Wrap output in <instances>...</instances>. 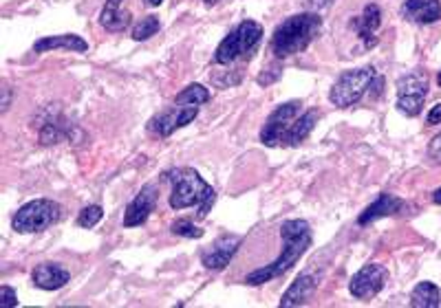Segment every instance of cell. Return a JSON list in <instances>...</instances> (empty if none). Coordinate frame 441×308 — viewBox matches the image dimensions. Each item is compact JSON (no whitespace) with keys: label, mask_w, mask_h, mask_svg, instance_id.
<instances>
[{"label":"cell","mask_w":441,"mask_h":308,"mask_svg":"<svg viewBox=\"0 0 441 308\" xmlns=\"http://www.w3.org/2000/svg\"><path fill=\"white\" fill-rule=\"evenodd\" d=\"M402 16L417 25H432L441 20V3L439 0H406L402 5Z\"/></svg>","instance_id":"15"},{"label":"cell","mask_w":441,"mask_h":308,"mask_svg":"<svg viewBox=\"0 0 441 308\" xmlns=\"http://www.w3.org/2000/svg\"><path fill=\"white\" fill-rule=\"evenodd\" d=\"M58 49H65V51H71V53H84V51H89V42L84 38H80V35H75V33H65V35L40 38L33 44L36 53H47V51H58Z\"/></svg>","instance_id":"16"},{"label":"cell","mask_w":441,"mask_h":308,"mask_svg":"<svg viewBox=\"0 0 441 308\" xmlns=\"http://www.w3.org/2000/svg\"><path fill=\"white\" fill-rule=\"evenodd\" d=\"M205 3H217V0H205Z\"/></svg>","instance_id":"38"},{"label":"cell","mask_w":441,"mask_h":308,"mask_svg":"<svg viewBox=\"0 0 441 308\" xmlns=\"http://www.w3.org/2000/svg\"><path fill=\"white\" fill-rule=\"evenodd\" d=\"M424 95H400L397 97V110L406 117H417L424 108Z\"/></svg>","instance_id":"25"},{"label":"cell","mask_w":441,"mask_h":308,"mask_svg":"<svg viewBox=\"0 0 441 308\" xmlns=\"http://www.w3.org/2000/svg\"><path fill=\"white\" fill-rule=\"evenodd\" d=\"M428 154H430V159H435L437 163H441V132L430 141V145H428Z\"/></svg>","instance_id":"30"},{"label":"cell","mask_w":441,"mask_h":308,"mask_svg":"<svg viewBox=\"0 0 441 308\" xmlns=\"http://www.w3.org/2000/svg\"><path fill=\"white\" fill-rule=\"evenodd\" d=\"M263 38V27L256 20H243L239 25L229 31L223 42L219 44V49L214 53V64L221 66H229L236 60H245L254 53V49L258 47V42Z\"/></svg>","instance_id":"3"},{"label":"cell","mask_w":441,"mask_h":308,"mask_svg":"<svg viewBox=\"0 0 441 308\" xmlns=\"http://www.w3.org/2000/svg\"><path fill=\"white\" fill-rule=\"evenodd\" d=\"M413 308H439L441 306V291L432 282H419L410 293Z\"/></svg>","instance_id":"20"},{"label":"cell","mask_w":441,"mask_h":308,"mask_svg":"<svg viewBox=\"0 0 441 308\" xmlns=\"http://www.w3.org/2000/svg\"><path fill=\"white\" fill-rule=\"evenodd\" d=\"M373 79H375L373 66H362V69L344 71L331 86V93H329L331 104L338 108H349L353 104H358L364 97V93L369 91Z\"/></svg>","instance_id":"6"},{"label":"cell","mask_w":441,"mask_h":308,"mask_svg":"<svg viewBox=\"0 0 441 308\" xmlns=\"http://www.w3.org/2000/svg\"><path fill=\"white\" fill-rule=\"evenodd\" d=\"M432 203H435V205H441V187L435 189V194H432Z\"/></svg>","instance_id":"35"},{"label":"cell","mask_w":441,"mask_h":308,"mask_svg":"<svg viewBox=\"0 0 441 308\" xmlns=\"http://www.w3.org/2000/svg\"><path fill=\"white\" fill-rule=\"evenodd\" d=\"M9 104H11V88H9V84H3V113H7L9 110Z\"/></svg>","instance_id":"34"},{"label":"cell","mask_w":441,"mask_h":308,"mask_svg":"<svg viewBox=\"0 0 441 308\" xmlns=\"http://www.w3.org/2000/svg\"><path fill=\"white\" fill-rule=\"evenodd\" d=\"M104 218V209L99 205H89V207H84L77 216V225L82 229H93L99 220Z\"/></svg>","instance_id":"26"},{"label":"cell","mask_w":441,"mask_h":308,"mask_svg":"<svg viewBox=\"0 0 441 308\" xmlns=\"http://www.w3.org/2000/svg\"><path fill=\"white\" fill-rule=\"evenodd\" d=\"M318 117H320L318 110H307L305 115H298L296 119H293V123L287 128L285 135H283L281 145H285V148H296V145H300L311 135V130L316 128Z\"/></svg>","instance_id":"17"},{"label":"cell","mask_w":441,"mask_h":308,"mask_svg":"<svg viewBox=\"0 0 441 308\" xmlns=\"http://www.w3.org/2000/svg\"><path fill=\"white\" fill-rule=\"evenodd\" d=\"M380 22H382V11H380V7H377V5H366L362 16L353 22L366 47H375V44H377L375 31H377V27H380Z\"/></svg>","instance_id":"18"},{"label":"cell","mask_w":441,"mask_h":308,"mask_svg":"<svg viewBox=\"0 0 441 308\" xmlns=\"http://www.w3.org/2000/svg\"><path fill=\"white\" fill-rule=\"evenodd\" d=\"M406 209V203L402 201V198H397L388 192L380 194L377 196V201L371 203L358 218V225L364 227L369 223H375V220H380V218H386V216H397V214H402Z\"/></svg>","instance_id":"12"},{"label":"cell","mask_w":441,"mask_h":308,"mask_svg":"<svg viewBox=\"0 0 441 308\" xmlns=\"http://www.w3.org/2000/svg\"><path fill=\"white\" fill-rule=\"evenodd\" d=\"M318 289V277L311 273H303L291 282V286L285 291L281 299V308H293V306H303L309 302V297L316 293Z\"/></svg>","instance_id":"14"},{"label":"cell","mask_w":441,"mask_h":308,"mask_svg":"<svg viewBox=\"0 0 441 308\" xmlns=\"http://www.w3.org/2000/svg\"><path fill=\"white\" fill-rule=\"evenodd\" d=\"M69 135L67 126L62 123V117H53V119H47L40 128V143L42 145H51V143H60Z\"/></svg>","instance_id":"22"},{"label":"cell","mask_w":441,"mask_h":308,"mask_svg":"<svg viewBox=\"0 0 441 308\" xmlns=\"http://www.w3.org/2000/svg\"><path fill=\"white\" fill-rule=\"evenodd\" d=\"M175 101H177V106H201V104L209 101V91L203 84H190L177 95Z\"/></svg>","instance_id":"23"},{"label":"cell","mask_w":441,"mask_h":308,"mask_svg":"<svg viewBox=\"0 0 441 308\" xmlns=\"http://www.w3.org/2000/svg\"><path fill=\"white\" fill-rule=\"evenodd\" d=\"M241 242H243V238L236 236V233H223V236H219L212 242V247L205 249L201 253L203 267L209 269V271H223L227 264H229V260L234 258V253L239 251Z\"/></svg>","instance_id":"9"},{"label":"cell","mask_w":441,"mask_h":308,"mask_svg":"<svg viewBox=\"0 0 441 308\" xmlns=\"http://www.w3.org/2000/svg\"><path fill=\"white\" fill-rule=\"evenodd\" d=\"M170 229L175 236H181V238H203V229H199L192 220H187V218L175 220Z\"/></svg>","instance_id":"27"},{"label":"cell","mask_w":441,"mask_h":308,"mask_svg":"<svg viewBox=\"0 0 441 308\" xmlns=\"http://www.w3.org/2000/svg\"><path fill=\"white\" fill-rule=\"evenodd\" d=\"M386 282H388L386 267H382V264H377V262H371V264H364V267L351 277L349 291L355 299L369 302L384 289Z\"/></svg>","instance_id":"7"},{"label":"cell","mask_w":441,"mask_h":308,"mask_svg":"<svg viewBox=\"0 0 441 308\" xmlns=\"http://www.w3.org/2000/svg\"><path fill=\"white\" fill-rule=\"evenodd\" d=\"M31 280H33V286H38L42 291H58L62 286H67V282L71 280V273L55 262H42L33 269Z\"/></svg>","instance_id":"13"},{"label":"cell","mask_w":441,"mask_h":308,"mask_svg":"<svg viewBox=\"0 0 441 308\" xmlns=\"http://www.w3.org/2000/svg\"><path fill=\"white\" fill-rule=\"evenodd\" d=\"M281 75H283V69H281V66H278V64H271L265 73H261V75L256 77V82H258L261 86H269V84H274Z\"/></svg>","instance_id":"28"},{"label":"cell","mask_w":441,"mask_h":308,"mask_svg":"<svg viewBox=\"0 0 441 308\" xmlns=\"http://www.w3.org/2000/svg\"><path fill=\"white\" fill-rule=\"evenodd\" d=\"M214 201H217V192L214 194H209L205 201L199 205V211H197V218H205L207 216V211L212 209V205H214Z\"/></svg>","instance_id":"31"},{"label":"cell","mask_w":441,"mask_h":308,"mask_svg":"<svg viewBox=\"0 0 441 308\" xmlns=\"http://www.w3.org/2000/svg\"><path fill=\"white\" fill-rule=\"evenodd\" d=\"M437 82H439V86H441V71H439V75H437Z\"/></svg>","instance_id":"37"},{"label":"cell","mask_w":441,"mask_h":308,"mask_svg":"<svg viewBox=\"0 0 441 308\" xmlns=\"http://www.w3.org/2000/svg\"><path fill=\"white\" fill-rule=\"evenodd\" d=\"M155 203H157V187L151 183V185H143L139 189V194L133 198L124 211V227H139L143 225L146 220H148L151 211L155 209Z\"/></svg>","instance_id":"11"},{"label":"cell","mask_w":441,"mask_h":308,"mask_svg":"<svg viewBox=\"0 0 441 308\" xmlns=\"http://www.w3.org/2000/svg\"><path fill=\"white\" fill-rule=\"evenodd\" d=\"M281 238H283L281 255L271 264H267V267L247 273L245 282L249 286H261V284H267L271 280L285 275L293 264H296L307 253V249L311 247V240H313L309 223L307 220H300V218L285 220V223L281 225Z\"/></svg>","instance_id":"1"},{"label":"cell","mask_w":441,"mask_h":308,"mask_svg":"<svg viewBox=\"0 0 441 308\" xmlns=\"http://www.w3.org/2000/svg\"><path fill=\"white\" fill-rule=\"evenodd\" d=\"M197 115H199V106H177L157 115L155 119H151L148 130L159 137H170L177 128H183L190 121H195Z\"/></svg>","instance_id":"10"},{"label":"cell","mask_w":441,"mask_h":308,"mask_svg":"<svg viewBox=\"0 0 441 308\" xmlns=\"http://www.w3.org/2000/svg\"><path fill=\"white\" fill-rule=\"evenodd\" d=\"M18 306V295L11 286H3L0 289V308H13Z\"/></svg>","instance_id":"29"},{"label":"cell","mask_w":441,"mask_h":308,"mask_svg":"<svg viewBox=\"0 0 441 308\" xmlns=\"http://www.w3.org/2000/svg\"><path fill=\"white\" fill-rule=\"evenodd\" d=\"M331 3H333V0H307V9L316 13V11H320V9H327Z\"/></svg>","instance_id":"33"},{"label":"cell","mask_w":441,"mask_h":308,"mask_svg":"<svg viewBox=\"0 0 441 308\" xmlns=\"http://www.w3.org/2000/svg\"><path fill=\"white\" fill-rule=\"evenodd\" d=\"M400 95H428V75L424 71H413L397 79V97Z\"/></svg>","instance_id":"21"},{"label":"cell","mask_w":441,"mask_h":308,"mask_svg":"<svg viewBox=\"0 0 441 308\" xmlns=\"http://www.w3.org/2000/svg\"><path fill=\"white\" fill-rule=\"evenodd\" d=\"M159 29H161V22H159L157 16H143V18L137 22V25L133 27V40H137V42L148 40V38H153Z\"/></svg>","instance_id":"24"},{"label":"cell","mask_w":441,"mask_h":308,"mask_svg":"<svg viewBox=\"0 0 441 308\" xmlns=\"http://www.w3.org/2000/svg\"><path fill=\"white\" fill-rule=\"evenodd\" d=\"M426 123H428V126H437V123H441V104H435V106L428 110Z\"/></svg>","instance_id":"32"},{"label":"cell","mask_w":441,"mask_h":308,"mask_svg":"<svg viewBox=\"0 0 441 308\" xmlns=\"http://www.w3.org/2000/svg\"><path fill=\"white\" fill-rule=\"evenodd\" d=\"M322 31V18L313 11L296 13L276 27L271 35V51L276 57H289L305 51Z\"/></svg>","instance_id":"2"},{"label":"cell","mask_w":441,"mask_h":308,"mask_svg":"<svg viewBox=\"0 0 441 308\" xmlns=\"http://www.w3.org/2000/svg\"><path fill=\"white\" fill-rule=\"evenodd\" d=\"M165 179L173 183L170 192V207L173 209H187V207H199L214 189L209 187L203 176L192 167H179L165 174Z\"/></svg>","instance_id":"4"},{"label":"cell","mask_w":441,"mask_h":308,"mask_svg":"<svg viewBox=\"0 0 441 308\" xmlns=\"http://www.w3.org/2000/svg\"><path fill=\"white\" fill-rule=\"evenodd\" d=\"M60 218H62L60 203L49 201V198H36V201H29L16 211L11 227L18 233H38L55 225Z\"/></svg>","instance_id":"5"},{"label":"cell","mask_w":441,"mask_h":308,"mask_svg":"<svg viewBox=\"0 0 441 308\" xmlns=\"http://www.w3.org/2000/svg\"><path fill=\"white\" fill-rule=\"evenodd\" d=\"M146 3H148L151 7H159V5L163 3V0H146Z\"/></svg>","instance_id":"36"},{"label":"cell","mask_w":441,"mask_h":308,"mask_svg":"<svg viewBox=\"0 0 441 308\" xmlns=\"http://www.w3.org/2000/svg\"><path fill=\"white\" fill-rule=\"evenodd\" d=\"M300 101H287V104H281L274 113H271L261 130V141L269 148L274 145H281V139L283 135L287 132V128L293 123V119H296L300 115Z\"/></svg>","instance_id":"8"},{"label":"cell","mask_w":441,"mask_h":308,"mask_svg":"<svg viewBox=\"0 0 441 308\" xmlns=\"http://www.w3.org/2000/svg\"><path fill=\"white\" fill-rule=\"evenodd\" d=\"M124 0H107V5H104L102 13H99V25L109 31H124L126 27L131 25V13L129 11H121Z\"/></svg>","instance_id":"19"}]
</instances>
